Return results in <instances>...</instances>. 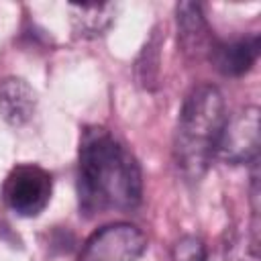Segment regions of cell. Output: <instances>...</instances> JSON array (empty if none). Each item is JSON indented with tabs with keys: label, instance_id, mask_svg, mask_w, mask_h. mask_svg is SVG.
I'll return each mask as SVG.
<instances>
[{
	"label": "cell",
	"instance_id": "cell-5",
	"mask_svg": "<svg viewBox=\"0 0 261 261\" xmlns=\"http://www.w3.org/2000/svg\"><path fill=\"white\" fill-rule=\"evenodd\" d=\"M216 157L230 165L257 163L259 159V108L247 106L226 118L216 145Z\"/></svg>",
	"mask_w": 261,
	"mask_h": 261
},
{
	"label": "cell",
	"instance_id": "cell-6",
	"mask_svg": "<svg viewBox=\"0 0 261 261\" xmlns=\"http://www.w3.org/2000/svg\"><path fill=\"white\" fill-rule=\"evenodd\" d=\"M259 35H245V37H237L230 41H222V43H212L210 49V61L212 65L222 73V75H230V77H239L243 73H247L257 57H259Z\"/></svg>",
	"mask_w": 261,
	"mask_h": 261
},
{
	"label": "cell",
	"instance_id": "cell-1",
	"mask_svg": "<svg viewBox=\"0 0 261 261\" xmlns=\"http://www.w3.org/2000/svg\"><path fill=\"white\" fill-rule=\"evenodd\" d=\"M141 194V167L126 145L104 126H86L77 149L80 210L88 216L130 210Z\"/></svg>",
	"mask_w": 261,
	"mask_h": 261
},
{
	"label": "cell",
	"instance_id": "cell-4",
	"mask_svg": "<svg viewBox=\"0 0 261 261\" xmlns=\"http://www.w3.org/2000/svg\"><path fill=\"white\" fill-rule=\"evenodd\" d=\"M147 251V234L128 222L98 228L84 243L80 261H139Z\"/></svg>",
	"mask_w": 261,
	"mask_h": 261
},
{
	"label": "cell",
	"instance_id": "cell-8",
	"mask_svg": "<svg viewBox=\"0 0 261 261\" xmlns=\"http://www.w3.org/2000/svg\"><path fill=\"white\" fill-rule=\"evenodd\" d=\"M177 29L181 45L188 53H210L212 39L206 18L202 14V6L196 2H179L177 4Z\"/></svg>",
	"mask_w": 261,
	"mask_h": 261
},
{
	"label": "cell",
	"instance_id": "cell-10",
	"mask_svg": "<svg viewBox=\"0 0 261 261\" xmlns=\"http://www.w3.org/2000/svg\"><path fill=\"white\" fill-rule=\"evenodd\" d=\"M173 261H206L204 241L196 234H184L171 251Z\"/></svg>",
	"mask_w": 261,
	"mask_h": 261
},
{
	"label": "cell",
	"instance_id": "cell-2",
	"mask_svg": "<svg viewBox=\"0 0 261 261\" xmlns=\"http://www.w3.org/2000/svg\"><path fill=\"white\" fill-rule=\"evenodd\" d=\"M226 118L224 98L218 88L200 84L190 90L173 133V159L188 181H198L206 173Z\"/></svg>",
	"mask_w": 261,
	"mask_h": 261
},
{
	"label": "cell",
	"instance_id": "cell-3",
	"mask_svg": "<svg viewBox=\"0 0 261 261\" xmlns=\"http://www.w3.org/2000/svg\"><path fill=\"white\" fill-rule=\"evenodd\" d=\"M53 192V179L49 171L35 163H20L8 171L2 184V202L16 216L33 218L39 216Z\"/></svg>",
	"mask_w": 261,
	"mask_h": 261
},
{
	"label": "cell",
	"instance_id": "cell-9",
	"mask_svg": "<svg viewBox=\"0 0 261 261\" xmlns=\"http://www.w3.org/2000/svg\"><path fill=\"white\" fill-rule=\"evenodd\" d=\"M116 4H69V20L71 29L77 37L96 39L104 35L116 16Z\"/></svg>",
	"mask_w": 261,
	"mask_h": 261
},
{
	"label": "cell",
	"instance_id": "cell-7",
	"mask_svg": "<svg viewBox=\"0 0 261 261\" xmlns=\"http://www.w3.org/2000/svg\"><path fill=\"white\" fill-rule=\"evenodd\" d=\"M37 110V92L16 75L0 80V118L10 126H24Z\"/></svg>",
	"mask_w": 261,
	"mask_h": 261
}]
</instances>
